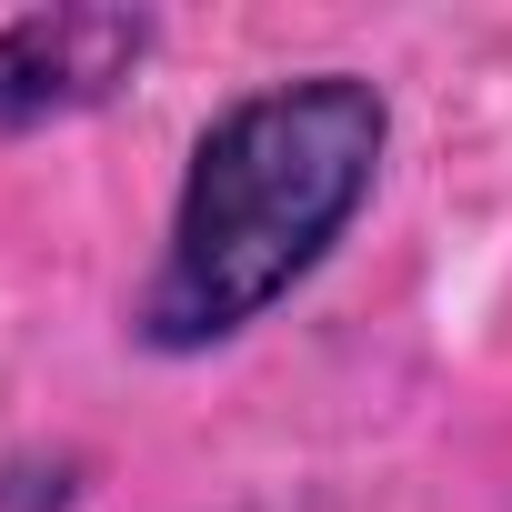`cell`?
Masks as SVG:
<instances>
[{"instance_id": "obj_1", "label": "cell", "mask_w": 512, "mask_h": 512, "mask_svg": "<svg viewBox=\"0 0 512 512\" xmlns=\"http://www.w3.org/2000/svg\"><path fill=\"white\" fill-rule=\"evenodd\" d=\"M382 131H392V111L352 71H312V81H272V91L231 101L191 151L161 272L141 292V342L211 352V342L251 332L292 282H312V262L372 201Z\"/></svg>"}, {"instance_id": "obj_2", "label": "cell", "mask_w": 512, "mask_h": 512, "mask_svg": "<svg viewBox=\"0 0 512 512\" xmlns=\"http://www.w3.org/2000/svg\"><path fill=\"white\" fill-rule=\"evenodd\" d=\"M151 51L141 11H31L0 31V131H41L61 111H91L131 81Z\"/></svg>"}]
</instances>
